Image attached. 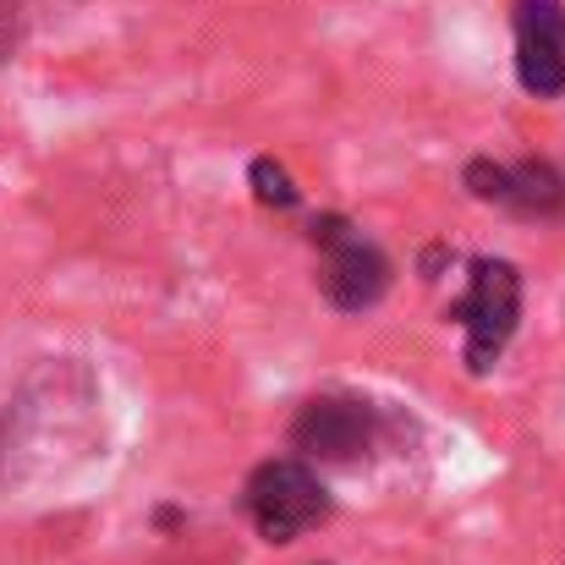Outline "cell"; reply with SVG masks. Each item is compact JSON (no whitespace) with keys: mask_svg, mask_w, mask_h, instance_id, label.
<instances>
[{"mask_svg":"<svg viewBox=\"0 0 565 565\" xmlns=\"http://www.w3.org/2000/svg\"><path fill=\"white\" fill-rule=\"evenodd\" d=\"M313 247H319V291L341 308V313H369L379 297L390 291V258L379 253L363 231H352L341 214H319L308 225Z\"/></svg>","mask_w":565,"mask_h":565,"instance_id":"7a4b0ae2","label":"cell"},{"mask_svg":"<svg viewBox=\"0 0 565 565\" xmlns=\"http://www.w3.org/2000/svg\"><path fill=\"white\" fill-rule=\"evenodd\" d=\"M242 505H247L253 527L269 544H291V539H302L308 527H319L330 516V494H324L319 472L302 467V461H264L247 478Z\"/></svg>","mask_w":565,"mask_h":565,"instance_id":"3957f363","label":"cell"},{"mask_svg":"<svg viewBox=\"0 0 565 565\" xmlns=\"http://www.w3.org/2000/svg\"><path fill=\"white\" fill-rule=\"evenodd\" d=\"M516 77L527 94H565V6L561 0H516Z\"/></svg>","mask_w":565,"mask_h":565,"instance_id":"8992f818","label":"cell"},{"mask_svg":"<svg viewBox=\"0 0 565 565\" xmlns=\"http://www.w3.org/2000/svg\"><path fill=\"white\" fill-rule=\"evenodd\" d=\"M450 319L467 330V369L472 374H489L500 363V352L511 347L516 319H522V275H516V264H505V258H472L467 297L450 308Z\"/></svg>","mask_w":565,"mask_h":565,"instance_id":"6da1fadb","label":"cell"},{"mask_svg":"<svg viewBox=\"0 0 565 565\" xmlns=\"http://www.w3.org/2000/svg\"><path fill=\"white\" fill-rule=\"evenodd\" d=\"M467 188H472L478 203H500L522 220H561L565 214V177L550 160H516V166L472 160Z\"/></svg>","mask_w":565,"mask_h":565,"instance_id":"5b68a950","label":"cell"},{"mask_svg":"<svg viewBox=\"0 0 565 565\" xmlns=\"http://www.w3.org/2000/svg\"><path fill=\"white\" fill-rule=\"evenodd\" d=\"M379 439V417L369 401H352V395H313L297 423H291V445L313 461H330V467H352L374 450Z\"/></svg>","mask_w":565,"mask_h":565,"instance_id":"277c9868","label":"cell"},{"mask_svg":"<svg viewBox=\"0 0 565 565\" xmlns=\"http://www.w3.org/2000/svg\"><path fill=\"white\" fill-rule=\"evenodd\" d=\"M247 182H253V198L264 203V209H297V182H291V171L280 166V160H253V171H247Z\"/></svg>","mask_w":565,"mask_h":565,"instance_id":"52a82bcc","label":"cell"}]
</instances>
